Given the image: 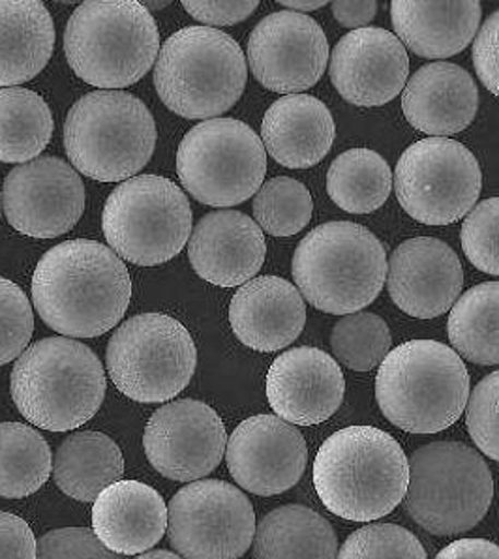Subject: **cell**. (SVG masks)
<instances>
[{"mask_svg":"<svg viewBox=\"0 0 499 559\" xmlns=\"http://www.w3.org/2000/svg\"><path fill=\"white\" fill-rule=\"evenodd\" d=\"M132 299L124 261L96 240H67L47 250L33 274L36 312L67 338H96L119 323Z\"/></svg>","mask_w":499,"mask_h":559,"instance_id":"obj_1","label":"cell"},{"mask_svg":"<svg viewBox=\"0 0 499 559\" xmlns=\"http://www.w3.org/2000/svg\"><path fill=\"white\" fill-rule=\"evenodd\" d=\"M409 464L391 433L368 425L342 428L313 460V486L329 513L372 522L404 501Z\"/></svg>","mask_w":499,"mask_h":559,"instance_id":"obj_2","label":"cell"},{"mask_svg":"<svg viewBox=\"0 0 499 559\" xmlns=\"http://www.w3.org/2000/svg\"><path fill=\"white\" fill-rule=\"evenodd\" d=\"M472 393L459 354L436 340H409L378 370L376 400L385 419L409 433L443 432L462 417Z\"/></svg>","mask_w":499,"mask_h":559,"instance_id":"obj_3","label":"cell"},{"mask_svg":"<svg viewBox=\"0 0 499 559\" xmlns=\"http://www.w3.org/2000/svg\"><path fill=\"white\" fill-rule=\"evenodd\" d=\"M106 372L91 347L67 336L36 342L23 352L10 380L21 415L49 432L83 427L100 409Z\"/></svg>","mask_w":499,"mask_h":559,"instance_id":"obj_4","label":"cell"},{"mask_svg":"<svg viewBox=\"0 0 499 559\" xmlns=\"http://www.w3.org/2000/svg\"><path fill=\"white\" fill-rule=\"evenodd\" d=\"M68 64L98 88L143 80L161 51L153 14L135 0H88L75 8L64 33Z\"/></svg>","mask_w":499,"mask_h":559,"instance_id":"obj_5","label":"cell"},{"mask_svg":"<svg viewBox=\"0 0 499 559\" xmlns=\"http://www.w3.org/2000/svg\"><path fill=\"white\" fill-rule=\"evenodd\" d=\"M292 271L313 308L334 316L360 312L385 286V247L359 224L326 222L300 240Z\"/></svg>","mask_w":499,"mask_h":559,"instance_id":"obj_6","label":"cell"},{"mask_svg":"<svg viewBox=\"0 0 499 559\" xmlns=\"http://www.w3.org/2000/svg\"><path fill=\"white\" fill-rule=\"evenodd\" d=\"M247 80V57L218 28H180L167 38L154 62V87L161 100L185 119H218L240 100Z\"/></svg>","mask_w":499,"mask_h":559,"instance_id":"obj_7","label":"cell"},{"mask_svg":"<svg viewBox=\"0 0 499 559\" xmlns=\"http://www.w3.org/2000/svg\"><path fill=\"white\" fill-rule=\"evenodd\" d=\"M158 130L147 106L122 91H96L75 102L64 124L72 166L88 179L122 182L153 158Z\"/></svg>","mask_w":499,"mask_h":559,"instance_id":"obj_8","label":"cell"},{"mask_svg":"<svg viewBox=\"0 0 499 559\" xmlns=\"http://www.w3.org/2000/svg\"><path fill=\"white\" fill-rule=\"evenodd\" d=\"M404 507L415 524L438 537L466 533L485 519L494 498L492 473L475 449L433 441L407 460Z\"/></svg>","mask_w":499,"mask_h":559,"instance_id":"obj_9","label":"cell"},{"mask_svg":"<svg viewBox=\"0 0 499 559\" xmlns=\"http://www.w3.org/2000/svg\"><path fill=\"white\" fill-rule=\"evenodd\" d=\"M102 229L120 260L141 266L161 265L187 247L192 235V209L171 180L138 175L107 198Z\"/></svg>","mask_w":499,"mask_h":559,"instance_id":"obj_10","label":"cell"},{"mask_svg":"<svg viewBox=\"0 0 499 559\" xmlns=\"http://www.w3.org/2000/svg\"><path fill=\"white\" fill-rule=\"evenodd\" d=\"M106 362L120 393L141 404H161L187 389L198 349L187 326L171 316L140 313L115 331Z\"/></svg>","mask_w":499,"mask_h":559,"instance_id":"obj_11","label":"cell"},{"mask_svg":"<svg viewBox=\"0 0 499 559\" xmlns=\"http://www.w3.org/2000/svg\"><path fill=\"white\" fill-rule=\"evenodd\" d=\"M266 174L261 138L237 119L203 120L180 141L177 175L193 200L234 206L258 193Z\"/></svg>","mask_w":499,"mask_h":559,"instance_id":"obj_12","label":"cell"},{"mask_svg":"<svg viewBox=\"0 0 499 559\" xmlns=\"http://www.w3.org/2000/svg\"><path fill=\"white\" fill-rule=\"evenodd\" d=\"M479 162L462 143L445 138L420 140L400 156L394 190L413 221L449 226L464 218L480 195Z\"/></svg>","mask_w":499,"mask_h":559,"instance_id":"obj_13","label":"cell"},{"mask_svg":"<svg viewBox=\"0 0 499 559\" xmlns=\"http://www.w3.org/2000/svg\"><path fill=\"white\" fill-rule=\"evenodd\" d=\"M167 537L182 559H239L252 546L256 513L226 480H193L167 506Z\"/></svg>","mask_w":499,"mask_h":559,"instance_id":"obj_14","label":"cell"},{"mask_svg":"<svg viewBox=\"0 0 499 559\" xmlns=\"http://www.w3.org/2000/svg\"><path fill=\"white\" fill-rule=\"evenodd\" d=\"M226 425L218 413L193 399L156 409L143 433L151 466L177 483H193L213 473L226 454Z\"/></svg>","mask_w":499,"mask_h":559,"instance_id":"obj_15","label":"cell"},{"mask_svg":"<svg viewBox=\"0 0 499 559\" xmlns=\"http://www.w3.org/2000/svg\"><path fill=\"white\" fill-rule=\"evenodd\" d=\"M10 226L34 239H55L74 229L85 211V187L74 167L41 156L12 169L2 188Z\"/></svg>","mask_w":499,"mask_h":559,"instance_id":"obj_16","label":"cell"},{"mask_svg":"<svg viewBox=\"0 0 499 559\" xmlns=\"http://www.w3.org/2000/svg\"><path fill=\"white\" fill-rule=\"evenodd\" d=\"M248 64L253 78L269 91L302 93L325 74L329 41L318 21L282 10L266 15L253 28Z\"/></svg>","mask_w":499,"mask_h":559,"instance_id":"obj_17","label":"cell"},{"mask_svg":"<svg viewBox=\"0 0 499 559\" xmlns=\"http://www.w3.org/2000/svg\"><path fill=\"white\" fill-rule=\"evenodd\" d=\"M227 469L235 483L256 496L292 490L307 472L308 445L302 433L276 415L242 420L226 443Z\"/></svg>","mask_w":499,"mask_h":559,"instance_id":"obj_18","label":"cell"},{"mask_svg":"<svg viewBox=\"0 0 499 559\" xmlns=\"http://www.w3.org/2000/svg\"><path fill=\"white\" fill-rule=\"evenodd\" d=\"M387 289L394 305L417 320L453 308L464 287V269L453 248L433 237L402 242L387 263Z\"/></svg>","mask_w":499,"mask_h":559,"instance_id":"obj_19","label":"cell"},{"mask_svg":"<svg viewBox=\"0 0 499 559\" xmlns=\"http://www.w3.org/2000/svg\"><path fill=\"white\" fill-rule=\"evenodd\" d=\"M331 81L353 106L378 107L394 100L409 78L406 47L385 28L352 31L331 55Z\"/></svg>","mask_w":499,"mask_h":559,"instance_id":"obj_20","label":"cell"},{"mask_svg":"<svg viewBox=\"0 0 499 559\" xmlns=\"http://www.w3.org/2000/svg\"><path fill=\"white\" fill-rule=\"evenodd\" d=\"M346 381L338 362L318 347H294L278 355L266 373V399L276 417L313 427L338 412Z\"/></svg>","mask_w":499,"mask_h":559,"instance_id":"obj_21","label":"cell"},{"mask_svg":"<svg viewBox=\"0 0 499 559\" xmlns=\"http://www.w3.org/2000/svg\"><path fill=\"white\" fill-rule=\"evenodd\" d=\"M263 231L239 211H214L198 222L188 258L201 278L218 287L245 286L265 261Z\"/></svg>","mask_w":499,"mask_h":559,"instance_id":"obj_22","label":"cell"},{"mask_svg":"<svg viewBox=\"0 0 499 559\" xmlns=\"http://www.w3.org/2000/svg\"><path fill=\"white\" fill-rule=\"evenodd\" d=\"M229 323L245 346L273 354L299 338L307 325V305L292 282L278 276H260L234 295Z\"/></svg>","mask_w":499,"mask_h":559,"instance_id":"obj_23","label":"cell"},{"mask_svg":"<svg viewBox=\"0 0 499 559\" xmlns=\"http://www.w3.org/2000/svg\"><path fill=\"white\" fill-rule=\"evenodd\" d=\"M479 107L472 74L453 62H432L417 70L402 94V111L415 130L447 138L466 130Z\"/></svg>","mask_w":499,"mask_h":559,"instance_id":"obj_24","label":"cell"},{"mask_svg":"<svg viewBox=\"0 0 499 559\" xmlns=\"http://www.w3.org/2000/svg\"><path fill=\"white\" fill-rule=\"evenodd\" d=\"M166 530V501L145 483L117 480L94 500L93 533L119 556L147 552L161 543Z\"/></svg>","mask_w":499,"mask_h":559,"instance_id":"obj_25","label":"cell"},{"mask_svg":"<svg viewBox=\"0 0 499 559\" xmlns=\"http://www.w3.org/2000/svg\"><path fill=\"white\" fill-rule=\"evenodd\" d=\"M336 138L333 115L310 94H287L266 109L261 143L280 166L307 169L325 158Z\"/></svg>","mask_w":499,"mask_h":559,"instance_id":"obj_26","label":"cell"},{"mask_svg":"<svg viewBox=\"0 0 499 559\" xmlns=\"http://www.w3.org/2000/svg\"><path fill=\"white\" fill-rule=\"evenodd\" d=\"M483 8L467 2L394 0L391 4L394 36L423 59H447L462 53L479 31Z\"/></svg>","mask_w":499,"mask_h":559,"instance_id":"obj_27","label":"cell"},{"mask_svg":"<svg viewBox=\"0 0 499 559\" xmlns=\"http://www.w3.org/2000/svg\"><path fill=\"white\" fill-rule=\"evenodd\" d=\"M55 25L38 0H0V87L40 74L54 55Z\"/></svg>","mask_w":499,"mask_h":559,"instance_id":"obj_28","label":"cell"},{"mask_svg":"<svg viewBox=\"0 0 499 559\" xmlns=\"http://www.w3.org/2000/svg\"><path fill=\"white\" fill-rule=\"evenodd\" d=\"M338 537L323 514L307 506H282L256 524L253 559H336Z\"/></svg>","mask_w":499,"mask_h":559,"instance_id":"obj_29","label":"cell"},{"mask_svg":"<svg viewBox=\"0 0 499 559\" xmlns=\"http://www.w3.org/2000/svg\"><path fill=\"white\" fill-rule=\"evenodd\" d=\"M51 472L67 496L94 501L107 486L122 479L124 456L106 433H72L57 449Z\"/></svg>","mask_w":499,"mask_h":559,"instance_id":"obj_30","label":"cell"},{"mask_svg":"<svg viewBox=\"0 0 499 559\" xmlns=\"http://www.w3.org/2000/svg\"><path fill=\"white\" fill-rule=\"evenodd\" d=\"M393 171L385 158L370 148H352L334 158L326 174V192L352 214L378 211L391 195Z\"/></svg>","mask_w":499,"mask_h":559,"instance_id":"obj_31","label":"cell"},{"mask_svg":"<svg viewBox=\"0 0 499 559\" xmlns=\"http://www.w3.org/2000/svg\"><path fill=\"white\" fill-rule=\"evenodd\" d=\"M498 282L472 287L454 302L447 333L459 357L480 367H498Z\"/></svg>","mask_w":499,"mask_h":559,"instance_id":"obj_32","label":"cell"},{"mask_svg":"<svg viewBox=\"0 0 499 559\" xmlns=\"http://www.w3.org/2000/svg\"><path fill=\"white\" fill-rule=\"evenodd\" d=\"M54 115L40 94L28 88L0 91V162L27 164L49 145Z\"/></svg>","mask_w":499,"mask_h":559,"instance_id":"obj_33","label":"cell"},{"mask_svg":"<svg viewBox=\"0 0 499 559\" xmlns=\"http://www.w3.org/2000/svg\"><path fill=\"white\" fill-rule=\"evenodd\" d=\"M54 456L46 438L28 425L0 423V496L27 498L46 485Z\"/></svg>","mask_w":499,"mask_h":559,"instance_id":"obj_34","label":"cell"},{"mask_svg":"<svg viewBox=\"0 0 499 559\" xmlns=\"http://www.w3.org/2000/svg\"><path fill=\"white\" fill-rule=\"evenodd\" d=\"M391 346L393 336L378 313H347L334 323L331 333V347L336 359L355 372H370L380 367Z\"/></svg>","mask_w":499,"mask_h":559,"instance_id":"obj_35","label":"cell"},{"mask_svg":"<svg viewBox=\"0 0 499 559\" xmlns=\"http://www.w3.org/2000/svg\"><path fill=\"white\" fill-rule=\"evenodd\" d=\"M312 211L313 201L308 188L292 177L266 180L253 200L256 224L273 237L299 234L308 226Z\"/></svg>","mask_w":499,"mask_h":559,"instance_id":"obj_36","label":"cell"},{"mask_svg":"<svg viewBox=\"0 0 499 559\" xmlns=\"http://www.w3.org/2000/svg\"><path fill=\"white\" fill-rule=\"evenodd\" d=\"M336 559H428L425 546L399 524H368L353 532Z\"/></svg>","mask_w":499,"mask_h":559,"instance_id":"obj_37","label":"cell"},{"mask_svg":"<svg viewBox=\"0 0 499 559\" xmlns=\"http://www.w3.org/2000/svg\"><path fill=\"white\" fill-rule=\"evenodd\" d=\"M33 305L12 280L0 276V367L17 359L33 338Z\"/></svg>","mask_w":499,"mask_h":559,"instance_id":"obj_38","label":"cell"},{"mask_svg":"<svg viewBox=\"0 0 499 559\" xmlns=\"http://www.w3.org/2000/svg\"><path fill=\"white\" fill-rule=\"evenodd\" d=\"M499 200L490 198L466 214L460 240L467 260L486 274H499Z\"/></svg>","mask_w":499,"mask_h":559,"instance_id":"obj_39","label":"cell"},{"mask_svg":"<svg viewBox=\"0 0 499 559\" xmlns=\"http://www.w3.org/2000/svg\"><path fill=\"white\" fill-rule=\"evenodd\" d=\"M499 373L486 376L470 393L466 404L467 432L490 460L499 459Z\"/></svg>","mask_w":499,"mask_h":559,"instance_id":"obj_40","label":"cell"},{"mask_svg":"<svg viewBox=\"0 0 499 559\" xmlns=\"http://www.w3.org/2000/svg\"><path fill=\"white\" fill-rule=\"evenodd\" d=\"M36 559H122L85 527H62L36 540Z\"/></svg>","mask_w":499,"mask_h":559,"instance_id":"obj_41","label":"cell"},{"mask_svg":"<svg viewBox=\"0 0 499 559\" xmlns=\"http://www.w3.org/2000/svg\"><path fill=\"white\" fill-rule=\"evenodd\" d=\"M498 49L499 14L494 12L480 25L479 33L475 34V40H473L475 72L479 75L480 83L492 94L499 93Z\"/></svg>","mask_w":499,"mask_h":559,"instance_id":"obj_42","label":"cell"},{"mask_svg":"<svg viewBox=\"0 0 499 559\" xmlns=\"http://www.w3.org/2000/svg\"><path fill=\"white\" fill-rule=\"evenodd\" d=\"M185 10L193 20L213 27H231L240 21L248 20L258 8V0L245 2H209V0H185Z\"/></svg>","mask_w":499,"mask_h":559,"instance_id":"obj_43","label":"cell"},{"mask_svg":"<svg viewBox=\"0 0 499 559\" xmlns=\"http://www.w3.org/2000/svg\"><path fill=\"white\" fill-rule=\"evenodd\" d=\"M0 559H36V537L25 520L0 511Z\"/></svg>","mask_w":499,"mask_h":559,"instance_id":"obj_44","label":"cell"},{"mask_svg":"<svg viewBox=\"0 0 499 559\" xmlns=\"http://www.w3.org/2000/svg\"><path fill=\"white\" fill-rule=\"evenodd\" d=\"M333 7V15L338 21L342 27L353 28H367L368 23L373 21L378 14V2L376 0H363V2H331Z\"/></svg>","mask_w":499,"mask_h":559,"instance_id":"obj_45","label":"cell"},{"mask_svg":"<svg viewBox=\"0 0 499 559\" xmlns=\"http://www.w3.org/2000/svg\"><path fill=\"white\" fill-rule=\"evenodd\" d=\"M436 559H499V548L492 540L459 539L447 545Z\"/></svg>","mask_w":499,"mask_h":559,"instance_id":"obj_46","label":"cell"},{"mask_svg":"<svg viewBox=\"0 0 499 559\" xmlns=\"http://www.w3.org/2000/svg\"><path fill=\"white\" fill-rule=\"evenodd\" d=\"M280 7L287 8L289 12H313V10H320L325 4H331L326 0H280Z\"/></svg>","mask_w":499,"mask_h":559,"instance_id":"obj_47","label":"cell"},{"mask_svg":"<svg viewBox=\"0 0 499 559\" xmlns=\"http://www.w3.org/2000/svg\"><path fill=\"white\" fill-rule=\"evenodd\" d=\"M138 559H182L179 554L171 552V550H147L141 554Z\"/></svg>","mask_w":499,"mask_h":559,"instance_id":"obj_48","label":"cell"},{"mask_svg":"<svg viewBox=\"0 0 499 559\" xmlns=\"http://www.w3.org/2000/svg\"><path fill=\"white\" fill-rule=\"evenodd\" d=\"M167 4H169V2H145L143 7L147 8V10H151V8H153V10H156V8L167 7Z\"/></svg>","mask_w":499,"mask_h":559,"instance_id":"obj_49","label":"cell"},{"mask_svg":"<svg viewBox=\"0 0 499 559\" xmlns=\"http://www.w3.org/2000/svg\"><path fill=\"white\" fill-rule=\"evenodd\" d=\"M0 206H2V200H0Z\"/></svg>","mask_w":499,"mask_h":559,"instance_id":"obj_50","label":"cell"}]
</instances>
